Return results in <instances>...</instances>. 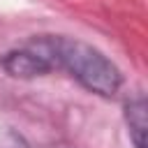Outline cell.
<instances>
[{"label":"cell","mask_w":148,"mask_h":148,"mask_svg":"<svg viewBox=\"0 0 148 148\" xmlns=\"http://www.w3.org/2000/svg\"><path fill=\"white\" fill-rule=\"evenodd\" d=\"M35 49L39 56L49 60L53 69H65L69 72L86 90L102 95V97H113L123 83L120 69L95 46L72 39V37H37L28 44Z\"/></svg>","instance_id":"obj_1"},{"label":"cell","mask_w":148,"mask_h":148,"mask_svg":"<svg viewBox=\"0 0 148 148\" xmlns=\"http://www.w3.org/2000/svg\"><path fill=\"white\" fill-rule=\"evenodd\" d=\"M125 120H127L134 148H143V136H146V127H148V120H146V99L143 97H136V99L127 102V106H125Z\"/></svg>","instance_id":"obj_3"},{"label":"cell","mask_w":148,"mask_h":148,"mask_svg":"<svg viewBox=\"0 0 148 148\" xmlns=\"http://www.w3.org/2000/svg\"><path fill=\"white\" fill-rule=\"evenodd\" d=\"M2 67L9 76H16V79H35V76L49 74L53 69L49 65V60L30 46L18 49V51H9L2 58Z\"/></svg>","instance_id":"obj_2"}]
</instances>
